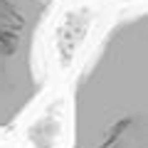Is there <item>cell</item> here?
Masks as SVG:
<instances>
[{
    "label": "cell",
    "instance_id": "cell-1",
    "mask_svg": "<svg viewBox=\"0 0 148 148\" xmlns=\"http://www.w3.org/2000/svg\"><path fill=\"white\" fill-rule=\"evenodd\" d=\"M69 148H148V10L119 22L79 74Z\"/></svg>",
    "mask_w": 148,
    "mask_h": 148
},
{
    "label": "cell",
    "instance_id": "cell-2",
    "mask_svg": "<svg viewBox=\"0 0 148 148\" xmlns=\"http://www.w3.org/2000/svg\"><path fill=\"white\" fill-rule=\"evenodd\" d=\"M52 0H0V128H8L42 91L35 45Z\"/></svg>",
    "mask_w": 148,
    "mask_h": 148
}]
</instances>
